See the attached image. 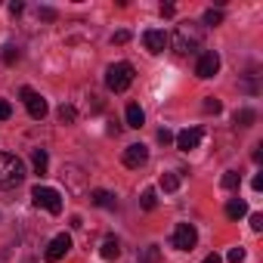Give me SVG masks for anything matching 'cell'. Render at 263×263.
Returning <instances> with one entry per match:
<instances>
[{
    "instance_id": "f546056e",
    "label": "cell",
    "mask_w": 263,
    "mask_h": 263,
    "mask_svg": "<svg viewBox=\"0 0 263 263\" xmlns=\"http://www.w3.org/2000/svg\"><path fill=\"white\" fill-rule=\"evenodd\" d=\"M22 10H25V4H19V0H16V4H10V13H13V16H19Z\"/></svg>"
},
{
    "instance_id": "e0dca14e",
    "label": "cell",
    "mask_w": 263,
    "mask_h": 263,
    "mask_svg": "<svg viewBox=\"0 0 263 263\" xmlns=\"http://www.w3.org/2000/svg\"><path fill=\"white\" fill-rule=\"evenodd\" d=\"M254 121H257V111H254V108H238V111H235V124H238V127H251Z\"/></svg>"
},
{
    "instance_id": "ffe728a7",
    "label": "cell",
    "mask_w": 263,
    "mask_h": 263,
    "mask_svg": "<svg viewBox=\"0 0 263 263\" xmlns=\"http://www.w3.org/2000/svg\"><path fill=\"white\" fill-rule=\"evenodd\" d=\"M56 115H59V121H62V124H74V118H78V111H74V105H68V102H62Z\"/></svg>"
},
{
    "instance_id": "d4e9b609",
    "label": "cell",
    "mask_w": 263,
    "mask_h": 263,
    "mask_svg": "<svg viewBox=\"0 0 263 263\" xmlns=\"http://www.w3.org/2000/svg\"><path fill=\"white\" fill-rule=\"evenodd\" d=\"M10 115H13V105H10L7 99H0V121H7Z\"/></svg>"
},
{
    "instance_id": "6da1fadb",
    "label": "cell",
    "mask_w": 263,
    "mask_h": 263,
    "mask_svg": "<svg viewBox=\"0 0 263 263\" xmlns=\"http://www.w3.org/2000/svg\"><path fill=\"white\" fill-rule=\"evenodd\" d=\"M167 44L174 47V53L189 56V53H195V50L201 47V28H198L195 22H180V25L174 28V34L167 37Z\"/></svg>"
},
{
    "instance_id": "4dcf8cb0",
    "label": "cell",
    "mask_w": 263,
    "mask_h": 263,
    "mask_svg": "<svg viewBox=\"0 0 263 263\" xmlns=\"http://www.w3.org/2000/svg\"><path fill=\"white\" fill-rule=\"evenodd\" d=\"M41 19H56V13H53L50 7H44V10H41Z\"/></svg>"
},
{
    "instance_id": "8fae6325",
    "label": "cell",
    "mask_w": 263,
    "mask_h": 263,
    "mask_svg": "<svg viewBox=\"0 0 263 263\" xmlns=\"http://www.w3.org/2000/svg\"><path fill=\"white\" fill-rule=\"evenodd\" d=\"M143 44H146L149 53H164V47H167V34H164L161 28H149V31L143 34Z\"/></svg>"
},
{
    "instance_id": "9a60e30c",
    "label": "cell",
    "mask_w": 263,
    "mask_h": 263,
    "mask_svg": "<svg viewBox=\"0 0 263 263\" xmlns=\"http://www.w3.org/2000/svg\"><path fill=\"white\" fill-rule=\"evenodd\" d=\"M31 164H34V174H47V167H50V158H47V149H34V155H31Z\"/></svg>"
},
{
    "instance_id": "f1b7e54d",
    "label": "cell",
    "mask_w": 263,
    "mask_h": 263,
    "mask_svg": "<svg viewBox=\"0 0 263 263\" xmlns=\"http://www.w3.org/2000/svg\"><path fill=\"white\" fill-rule=\"evenodd\" d=\"M111 41H115V44H127V41H130V31H118Z\"/></svg>"
},
{
    "instance_id": "83f0119b",
    "label": "cell",
    "mask_w": 263,
    "mask_h": 263,
    "mask_svg": "<svg viewBox=\"0 0 263 263\" xmlns=\"http://www.w3.org/2000/svg\"><path fill=\"white\" fill-rule=\"evenodd\" d=\"M251 229H254V232L263 229V217H260V214H251Z\"/></svg>"
},
{
    "instance_id": "5bb4252c",
    "label": "cell",
    "mask_w": 263,
    "mask_h": 263,
    "mask_svg": "<svg viewBox=\"0 0 263 263\" xmlns=\"http://www.w3.org/2000/svg\"><path fill=\"white\" fill-rule=\"evenodd\" d=\"M124 118H127V127H143V121H146V115H143L140 105H127Z\"/></svg>"
},
{
    "instance_id": "3957f363",
    "label": "cell",
    "mask_w": 263,
    "mask_h": 263,
    "mask_svg": "<svg viewBox=\"0 0 263 263\" xmlns=\"http://www.w3.org/2000/svg\"><path fill=\"white\" fill-rule=\"evenodd\" d=\"M130 84H134V65H130V62H115V65H108V71H105V87H108L111 93H124Z\"/></svg>"
},
{
    "instance_id": "4fadbf2b",
    "label": "cell",
    "mask_w": 263,
    "mask_h": 263,
    "mask_svg": "<svg viewBox=\"0 0 263 263\" xmlns=\"http://www.w3.org/2000/svg\"><path fill=\"white\" fill-rule=\"evenodd\" d=\"M99 254H102V260H118L121 257V241L118 238H105L102 248H99Z\"/></svg>"
},
{
    "instance_id": "44dd1931",
    "label": "cell",
    "mask_w": 263,
    "mask_h": 263,
    "mask_svg": "<svg viewBox=\"0 0 263 263\" xmlns=\"http://www.w3.org/2000/svg\"><path fill=\"white\" fill-rule=\"evenodd\" d=\"M140 204H143V211H152V208L158 204V198H155V189H146V192H143V198H140Z\"/></svg>"
},
{
    "instance_id": "9c48e42d",
    "label": "cell",
    "mask_w": 263,
    "mask_h": 263,
    "mask_svg": "<svg viewBox=\"0 0 263 263\" xmlns=\"http://www.w3.org/2000/svg\"><path fill=\"white\" fill-rule=\"evenodd\" d=\"M174 140H177V149L192 152V149H198V146H201V130H198V127H186V130H180Z\"/></svg>"
},
{
    "instance_id": "4316f807",
    "label": "cell",
    "mask_w": 263,
    "mask_h": 263,
    "mask_svg": "<svg viewBox=\"0 0 263 263\" xmlns=\"http://www.w3.org/2000/svg\"><path fill=\"white\" fill-rule=\"evenodd\" d=\"M158 143H164V146H167V143H174V134H171L167 127H161V130H158Z\"/></svg>"
},
{
    "instance_id": "7c38bea8",
    "label": "cell",
    "mask_w": 263,
    "mask_h": 263,
    "mask_svg": "<svg viewBox=\"0 0 263 263\" xmlns=\"http://www.w3.org/2000/svg\"><path fill=\"white\" fill-rule=\"evenodd\" d=\"M90 201H93L96 208H105V211H115V208H118V198H115L111 192H105V189H93V192H90Z\"/></svg>"
},
{
    "instance_id": "484cf974",
    "label": "cell",
    "mask_w": 263,
    "mask_h": 263,
    "mask_svg": "<svg viewBox=\"0 0 263 263\" xmlns=\"http://www.w3.org/2000/svg\"><path fill=\"white\" fill-rule=\"evenodd\" d=\"M245 260V248H232L229 251V263H241Z\"/></svg>"
},
{
    "instance_id": "7402d4cb",
    "label": "cell",
    "mask_w": 263,
    "mask_h": 263,
    "mask_svg": "<svg viewBox=\"0 0 263 263\" xmlns=\"http://www.w3.org/2000/svg\"><path fill=\"white\" fill-rule=\"evenodd\" d=\"M0 59H4L7 65H13V62H19V50L10 44V47H4V56H0Z\"/></svg>"
},
{
    "instance_id": "ac0fdd59",
    "label": "cell",
    "mask_w": 263,
    "mask_h": 263,
    "mask_svg": "<svg viewBox=\"0 0 263 263\" xmlns=\"http://www.w3.org/2000/svg\"><path fill=\"white\" fill-rule=\"evenodd\" d=\"M158 186H161L164 192H177V189H180V174H161Z\"/></svg>"
},
{
    "instance_id": "cb8c5ba5",
    "label": "cell",
    "mask_w": 263,
    "mask_h": 263,
    "mask_svg": "<svg viewBox=\"0 0 263 263\" xmlns=\"http://www.w3.org/2000/svg\"><path fill=\"white\" fill-rule=\"evenodd\" d=\"M220 108H223V105H220L217 96H208V99H204V111H208V115H217Z\"/></svg>"
},
{
    "instance_id": "7a4b0ae2",
    "label": "cell",
    "mask_w": 263,
    "mask_h": 263,
    "mask_svg": "<svg viewBox=\"0 0 263 263\" xmlns=\"http://www.w3.org/2000/svg\"><path fill=\"white\" fill-rule=\"evenodd\" d=\"M25 180V164L16 155L0 152V189H13Z\"/></svg>"
},
{
    "instance_id": "ba28073f",
    "label": "cell",
    "mask_w": 263,
    "mask_h": 263,
    "mask_svg": "<svg viewBox=\"0 0 263 263\" xmlns=\"http://www.w3.org/2000/svg\"><path fill=\"white\" fill-rule=\"evenodd\" d=\"M217 71H220V56H217L214 50H208V53H201V56H198V62H195V74L208 81V78H214Z\"/></svg>"
},
{
    "instance_id": "1f68e13d",
    "label": "cell",
    "mask_w": 263,
    "mask_h": 263,
    "mask_svg": "<svg viewBox=\"0 0 263 263\" xmlns=\"http://www.w3.org/2000/svg\"><path fill=\"white\" fill-rule=\"evenodd\" d=\"M201 263H223V257H217V254H208V257H204Z\"/></svg>"
},
{
    "instance_id": "2e32d148",
    "label": "cell",
    "mask_w": 263,
    "mask_h": 263,
    "mask_svg": "<svg viewBox=\"0 0 263 263\" xmlns=\"http://www.w3.org/2000/svg\"><path fill=\"white\" fill-rule=\"evenodd\" d=\"M245 214H248V204H245L241 198H232V201L226 204V217H229V220H241Z\"/></svg>"
},
{
    "instance_id": "5b68a950",
    "label": "cell",
    "mask_w": 263,
    "mask_h": 263,
    "mask_svg": "<svg viewBox=\"0 0 263 263\" xmlns=\"http://www.w3.org/2000/svg\"><path fill=\"white\" fill-rule=\"evenodd\" d=\"M68 251H71V235H68V232H59V235L50 238V245L44 248V260H47V263H59Z\"/></svg>"
},
{
    "instance_id": "603a6c76",
    "label": "cell",
    "mask_w": 263,
    "mask_h": 263,
    "mask_svg": "<svg viewBox=\"0 0 263 263\" xmlns=\"http://www.w3.org/2000/svg\"><path fill=\"white\" fill-rule=\"evenodd\" d=\"M223 22V13L220 10H208L204 13V25H220Z\"/></svg>"
},
{
    "instance_id": "52a82bcc",
    "label": "cell",
    "mask_w": 263,
    "mask_h": 263,
    "mask_svg": "<svg viewBox=\"0 0 263 263\" xmlns=\"http://www.w3.org/2000/svg\"><path fill=\"white\" fill-rule=\"evenodd\" d=\"M22 102H25V108H28V115L34 118V121H41L44 115H47V99L41 96V93H34L31 87H22Z\"/></svg>"
},
{
    "instance_id": "277c9868",
    "label": "cell",
    "mask_w": 263,
    "mask_h": 263,
    "mask_svg": "<svg viewBox=\"0 0 263 263\" xmlns=\"http://www.w3.org/2000/svg\"><path fill=\"white\" fill-rule=\"evenodd\" d=\"M31 201H34L37 208L50 211V214H59V211H62V195H59L56 189H50V186H34V189H31Z\"/></svg>"
},
{
    "instance_id": "d6986e66",
    "label": "cell",
    "mask_w": 263,
    "mask_h": 263,
    "mask_svg": "<svg viewBox=\"0 0 263 263\" xmlns=\"http://www.w3.org/2000/svg\"><path fill=\"white\" fill-rule=\"evenodd\" d=\"M220 186H223V189H238V186H241V174H238V171H226L223 180H220Z\"/></svg>"
},
{
    "instance_id": "8992f818",
    "label": "cell",
    "mask_w": 263,
    "mask_h": 263,
    "mask_svg": "<svg viewBox=\"0 0 263 263\" xmlns=\"http://www.w3.org/2000/svg\"><path fill=\"white\" fill-rule=\"evenodd\" d=\"M171 241H174V248H180V251H192V248H195V241H198V232H195V226H192V223H177V226H174Z\"/></svg>"
},
{
    "instance_id": "30bf717a",
    "label": "cell",
    "mask_w": 263,
    "mask_h": 263,
    "mask_svg": "<svg viewBox=\"0 0 263 263\" xmlns=\"http://www.w3.org/2000/svg\"><path fill=\"white\" fill-rule=\"evenodd\" d=\"M146 161H149V149L143 143H134V146L124 149V164L127 167H143Z\"/></svg>"
}]
</instances>
